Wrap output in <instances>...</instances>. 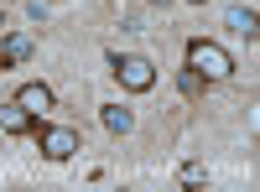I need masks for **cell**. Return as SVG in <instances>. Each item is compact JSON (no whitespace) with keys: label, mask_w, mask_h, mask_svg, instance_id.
<instances>
[{"label":"cell","mask_w":260,"mask_h":192,"mask_svg":"<svg viewBox=\"0 0 260 192\" xmlns=\"http://www.w3.org/2000/svg\"><path fill=\"white\" fill-rule=\"evenodd\" d=\"M187 68L198 73L203 83H224V78L234 73V57L219 47V42H208V36H192V42H187Z\"/></svg>","instance_id":"obj_1"},{"label":"cell","mask_w":260,"mask_h":192,"mask_svg":"<svg viewBox=\"0 0 260 192\" xmlns=\"http://www.w3.org/2000/svg\"><path fill=\"white\" fill-rule=\"evenodd\" d=\"M110 73L120 78V89H130V94L156 89V68H151V57H141V52H110Z\"/></svg>","instance_id":"obj_2"},{"label":"cell","mask_w":260,"mask_h":192,"mask_svg":"<svg viewBox=\"0 0 260 192\" xmlns=\"http://www.w3.org/2000/svg\"><path fill=\"white\" fill-rule=\"evenodd\" d=\"M37 145L47 161H73L78 156V130L73 125H37Z\"/></svg>","instance_id":"obj_3"},{"label":"cell","mask_w":260,"mask_h":192,"mask_svg":"<svg viewBox=\"0 0 260 192\" xmlns=\"http://www.w3.org/2000/svg\"><path fill=\"white\" fill-rule=\"evenodd\" d=\"M31 57V36L26 31H0V73L6 68H21Z\"/></svg>","instance_id":"obj_4"},{"label":"cell","mask_w":260,"mask_h":192,"mask_svg":"<svg viewBox=\"0 0 260 192\" xmlns=\"http://www.w3.org/2000/svg\"><path fill=\"white\" fill-rule=\"evenodd\" d=\"M37 125H42V120H37V114H26L16 99L0 104V130H6V135H37Z\"/></svg>","instance_id":"obj_5"},{"label":"cell","mask_w":260,"mask_h":192,"mask_svg":"<svg viewBox=\"0 0 260 192\" xmlns=\"http://www.w3.org/2000/svg\"><path fill=\"white\" fill-rule=\"evenodd\" d=\"M16 104H21V109H26V114H47L52 109V89H47V83H21V89H16Z\"/></svg>","instance_id":"obj_6"},{"label":"cell","mask_w":260,"mask_h":192,"mask_svg":"<svg viewBox=\"0 0 260 192\" xmlns=\"http://www.w3.org/2000/svg\"><path fill=\"white\" fill-rule=\"evenodd\" d=\"M224 26H229L234 36H245V42H255V36H260V21H255V11H250V6H234V11L224 16Z\"/></svg>","instance_id":"obj_7"},{"label":"cell","mask_w":260,"mask_h":192,"mask_svg":"<svg viewBox=\"0 0 260 192\" xmlns=\"http://www.w3.org/2000/svg\"><path fill=\"white\" fill-rule=\"evenodd\" d=\"M99 120H104V130H110V135H130V130H136V114H130L125 104H104Z\"/></svg>","instance_id":"obj_8"},{"label":"cell","mask_w":260,"mask_h":192,"mask_svg":"<svg viewBox=\"0 0 260 192\" xmlns=\"http://www.w3.org/2000/svg\"><path fill=\"white\" fill-rule=\"evenodd\" d=\"M177 89H182L187 99H198V94H203V78L192 73V68H182V78H177Z\"/></svg>","instance_id":"obj_9"},{"label":"cell","mask_w":260,"mask_h":192,"mask_svg":"<svg viewBox=\"0 0 260 192\" xmlns=\"http://www.w3.org/2000/svg\"><path fill=\"white\" fill-rule=\"evenodd\" d=\"M182 182H187V187H198V182H208V172H203L198 161H187V166H182Z\"/></svg>","instance_id":"obj_10"},{"label":"cell","mask_w":260,"mask_h":192,"mask_svg":"<svg viewBox=\"0 0 260 192\" xmlns=\"http://www.w3.org/2000/svg\"><path fill=\"white\" fill-rule=\"evenodd\" d=\"M0 31H6V16H0Z\"/></svg>","instance_id":"obj_11"},{"label":"cell","mask_w":260,"mask_h":192,"mask_svg":"<svg viewBox=\"0 0 260 192\" xmlns=\"http://www.w3.org/2000/svg\"><path fill=\"white\" fill-rule=\"evenodd\" d=\"M187 6H203V0H187Z\"/></svg>","instance_id":"obj_12"}]
</instances>
